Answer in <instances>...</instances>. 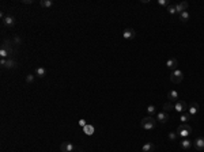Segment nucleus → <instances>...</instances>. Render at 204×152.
<instances>
[{"mask_svg":"<svg viewBox=\"0 0 204 152\" xmlns=\"http://www.w3.org/2000/svg\"><path fill=\"white\" fill-rule=\"evenodd\" d=\"M155 125H157V120L152 118L151 115L144 117L142 121H140V126H142L143 129H146V130H151V129H154Z\"/></svg>","mask_w":204,"mask_h":152,"instance_id":"f257e3e1","label":"nucleus"},{"mask_svg":"<svg viewBox=\"0 0 204 152\" xmlns=\"http://www.w3.org/2000/svg\"><path fill=\"white\" fill-rule=\"evenodd\" d=\"M176 132H177V135L180 136V137L185 139V137H189V136L192 135V128H191L188 124H181Z\"/></svg>","mask_w":204,"mask_h":152,"instance_id":"f03ea898","label":"nucleus"},{"mask_svg":"<svg viewBox=\"0 0 204 152\" xmlns=\"http://www.w3.org/2000/svg\"><path fill=\"white\" fill-rule=\"evenodd\" d=\"M184 80V73L180 69H176L172 72V75H170V82L174 83V84H178V83H181Z\"/></svg>","mask_w":204,"mask_h":152,"instance_id":"7ed1b4c3","label":"nucleus"},{"mask_svg":"<svg viewBox=\"0 0 204 152\" xmlns=\"http://www.w3.org/2000/svg\"><path fill=\"white\" fill-rule=\"evenodd\" d=\"M174 110L182 114L185 111H188V105H186L185 101H178V102L174 103Z\"/></svg>","mask_w":204,"mask_h":152,"instance_id":"20e7f679","label":"nucleus"},{"mask_svg":"<svg viewBox=\"0 0 204 152\" xmlns=\"http://www.w3.org/2000/svg\"><path fill=\"white\" fill-rule=\"evenodd\" d=\"M192 145H193V141L188 137L182 139V141H180V147L182 149H185V151H189V149L192 148Z\"/></svg>","mask_w":204,"mask_h":152,"instance_id":"39448f33","label":"nucleus"},{"mask_svg":"<svg viewBox=\"0 0 204 152\" xmlns=\"http://www.w3.org/2000/svg\"><path fill=\"white\" fill-rule=\"evenodd\" d=\"M169 120H170V115H169V113H166V111H159V113L157 114V121H159L161 124L167 122Z\"/></svg>","mask_w":204,"mask_h":152,"instance_id":"423d86ee","label":"nucleus"},{"mask_svg":"<svg viewBox=\"0 0 204 152\" xmlns=\"http://www.w3.org/2000/svg\"><path fill=\"white\" fill-rule=\"evenodd\" d=\"M193 147L196 151H204V137H197L193 140Z\"/></svg>","mask_w":204,"mask_h":152,"instance_id":"0eeeda50","label":"nucleus"},{"mask_svg":"<svg viewBox=\"0 0 204 152\" xmlns=\"http://www.w3.org/2000/svg\"><path fill=\"white\" fill-rule=\"evenodd\" d=\"M174 6H176V11H177V14L180 15V14H182L184 11L188 10L189 4L186 3V1H181V3H177V4H174Z\"/></svg>","mask_w":204,"mask_h":152,"instance_id":"6e6552de","label":"nucleus"},{"mask_svg":"<svg viewBox=\"0 0 204 152\" xmlns=\"http://www.w3.org/2000/svg\"><path fill=\"white\" fill-rule=\"evenodd\" d=\"M74 144H71L69 141H64V143L60 145V151L61 152H72L74 151Z\"/></svg>","mask_w":204,"mask_h":152,"instance_id":"1a4fd4ad","label":"nucleus"},{"mask_svg":"<svg viewBox=\"0 0 204 152\" xmlns=\"http://www.w3.org/2000/svg\"><path fill=\"white\" fill-rule=\"evenodd\" d=\"M15 18L12 16V15H6V18L3 19V23H4V26H7V27H14L15 26Z\"/></svg>","mask_w":204,"mask_h":152,"instance_id":"9d476101","label":"nucleus"},{"mask_svg":"<svg viewBox=\"0 0 204 152\" xmlns=\"http://www.w3.org/2000/svg\"><path fill=\"white\" fill-rule=\"evenodd\" d=\"M123 37L125 38V39H133V38L136 37V33L133 29H131V27H128V29L124 30V33H123Z\"/></svg>","mask_w":204,"mask_h":152,"instance_id":"9b49d317","label":"nucleus"},{"mask_svg":"<svg viewBox=\"0 0 204 152\" xmlns=\"http://www.w3.org/2000/svg\"><path fill=\"white\" fill-rule=\"evenodd\" d=\"M167 98H169V102H173V103H176V102H178V92L176 90H172V91H169L167 92Z\"/></svg>","mask_w":204,"mask_h":152,"instance_id":"f8f14e48","label":"nucleus"},{"mask_svg":"<svg viewBox=\"0 0 204 152\" xmlns=\"http://www.w3.org/2000/svg\"><path fill=\"white\" fill-rule=\"evenodd\" d=\"M177 65H178L177 59H169L167 61H166V67H167L169 69H172V72L177 69Z\"/></svg>","mask_w":204,"mask_h":152,"instance_id":"ddd939ff","label":"nucleus"},{"mask_svg":"<svg viewBox=\"0 0 204 152\" xmlns=\"http://www.w3.org/2000/svg\"><path fill=\"white\" fill-rule=\"evenodd\" d=\"M199 109H200V106H199V103H196V102H193L192 105L188 107V113L192 115V117H195L196 114H197V111H199Z\"/></svg>","mask_w":204,"mask_h":152,"instance_id":"4468645a","label":"nucleus"},{"mask_svg":"<svg viewBox=\"0 0 204 152\" xmlns=\"http://www.w3.org/2000/svg\"><path fill=\"white\" fill-rule=\"evenodd\" d=\"M154 149H155V145L152 143H146L142 147V152H154Z\"/></svg>","mask_w":204,"mask_h":152,"instance_id":"2eb2a0df","label":"nucleus"},{"mask_svg":"<svg viewBox=\"0 0 204 152\" xmlns=\"http://www.w3.org/2000/svg\"><path fill=\"white\" fill-rule=\"evenodd\" d=\"M191 118H192V115H191L188 111H185V113L181 114V118H180V120H181V122H182V124H186L188 121H191Z\"/></svg>","mask_w":204,"mask_h":152,"instance_id":"dca6fc26","label":"nucleus"},{"mask_svg":"<svg viewBox=\"0 0 204 152\" xmlns=\"http://www.w3.org/2000/svg\"><path fill=\"white\" fill-rule=\"evenodd\" d=\"M6 68H8V69H14V68H16V61H15L14 59H7V64H6Z\"/></svg>","mask_w":204,"mask_h":152,"instance_id":"f3484780","label":"nucleus"},{"mask_svg":"<svg viewBox=\"0 0 204 152\" xmlns=\"http://www.w3.org/2000/svg\"><path fill=\"white\" fill-rule=\"evenodd\" d=\"M36 75L40 76V77H45V76H46V69H45L44 67L36 68Z\"/></svg>","mask_w":204,"mask_h":152,"instance_id":"a211bd4d","label":"nucleus"},{"mask_svg":"<svg viewBox=\"0 0 204 152\" xmlns=\"http://www.w3.org/2000/svg\"><path fill=\"white\" fill-rule=\"evenodd\" d=\"M189 18H191V15L188 11H184L182 14H180V21L184 22V23H186V22L189 21Z\"/></svg>","mask_w":204,"mask_h":152,"instance_id":"6ab92c4d","label":"nucleus"},{"mask_svg":"<svg viewBox=\"0 0 204 152\" xmlns=\"http://www.w3.org/2000/svg\"><path fill=\"white\" fill-rule=\"evenodd\" d=\"M173 109H174V103L173 102H167L163 105V111H166V113H170Z\"/></svg>","mask_w":204,"mask_h":152,"instance_id":"aec40b11","label":"nucleus"},{"mask_svg":"<svg viewBox=\"0 0 204 152\" xmlns=\"http://www.w3.org/2000/svg\"><path fill=\"white\" fill-rule=\"evenodd\" d=\"M40 6L45 7V8H48V7H52V6H53V1H52V0H40Z\"/></svg>","mask_w":204,"mask_h":152,"instance_id":"412c9836","label":"nucleus"},{"mask_svg":"<svg viewBox=\"0 0 204 152\" xmlns=\"http://www.w3.org/2000/svg\"><path fill=\"white\" fill-rule=\"evenodd\" d=\"M83 130H84V133L89 136H91L93 133H94V126L93 125H86L84 128H83Z\"/></svg>","mask_w":204,"mask_h":152,"instance_id":"4be33fe9","label":"nucleus"},{"mask_svg":"<svg viewBox=\"0 0 204 152\" xmlns=\"http://www.w3.org/2000/svg\"><path fill=\"white\" fill-rule=\"evenodd\" d=\"M0 57L1 59H10V52L4 48H0Z\"/></svg>","mask_w":204,"mask_h":152,"instance_id":"5701e85b","label":"nucleus"},{"mask_svg":"<svg viewBox=\"0 0 204 152\" xmlns=\"http://www.w3.org/2000/svg\"><path fill=\"white\" fill-rule=\"evenodd\" d=\"M167 12L170 15H174V14H177V11H176V6H173V4H170V6L167 7Z\"/></svg>","mask_w":204,"mask_h":152,"instance_id":"b1692460","label":"nucleus"},{"mask_svg":"<svg viewBox=\"0 0 204 152\" xmlns=\"http://www.w3.org/2000/svg\"><path fill=\"white\" fill-rule=\"evenodd\" d=\"M155 111H157V109H155V106H154V105H150V106L147 107V113L150 114V115H152V114H154Z\"/></svg>","mask_w":204,"mask_h":152,"instance_id":"393cba45","label":"nucleus"},{"mask_svg":"<svg viewBox=\"0 0 204 152\" xmlns=\"http://www.w3.org/2000/svg\"><path fill=\"white\" fill-rule=\"evenodd\" d=\"M177 137H178V135H177V132H170V133H169V139H170V140H177Z\"/></svg>","mask_w":204,"mask_h":152,"instance_id":"a878e982","label":"nucleus"},{"mask_svg":"<svg viewBox=\"0 0 204 152\" xmlns=\"http://www.w3.org/2000/svg\"><path fill=\"white\" fill-rule=\"evenodd\" d=\"M158 4H159V6H162V7H169V6H170V3H169L167 0H158Z\"/></svg>","mask_w":204,"mask_h":152,"instance_id":"bb28decb","label":"nucleus"},{"mask_svg":"<svg viewBox=\"0 0 204 152\" xmlns=\"http://www.w3.org/2000/svg\"><path fill=\"white\" fill-rule=\"evenodd\" d=\"M34 82V75H27L26 76V83H33Z\"/></svg>","mask_w":204,"mask_h":152,"instance_id":"cd10ccee","label":"nucleus"},{"mask_svg":"<svg viewBox=\"0 0 204 152\" xmlns=\"http://www.w3.org/2000/svg\"><path fill=\"white\" fill-rule=\"evenodd\" d=\"M14 42H15V44H18V45H21L22 44V38L16 35V37H14Z\"/></svg>","mask_w":204,"mask_h":152,"instance_id":"c85d7f7f","label":"nucleus"},{"mask_svg":"<svg viewBox=\"0 0 204 152\" xmlns=\"http://www.w3.org/2000/svg\"><path fill=\"white\" fill-rule=\"evenodd\" d=\"M6 64H7V59H1L0 60V65L3 68H6Z\"/></svg>","mask_w":204,"mask_h":152,"instance_id":"c756f323","label":"nucleus"},{"mask_svg":"<svg viewBox=\"0 0 204 152\" xmlns=\"http://www.w3.org/2000/svg\"><path fill=\"white\" fill-rule=\"evenodd\" d=\"M79 125H80V126H83V128H84V126H86L87 124H86V121H84V120H80V121H79Z\"/></svg>","mask_w":204,"mask_h":152,"instance_id":"7c9ffc66","label":"nucleus"},{"mask_svg":"<svg viewBox=\"0 0 204 152\" xmlns=\"http://www.w3.org/2000/svg\"><path fill=\"white\" fill-rule=\"evenodd\" d=\"M22 3H23V4H31L33 0H22Z\"/></svg>","mask_w":204,"mask_h":152,"instance_id":"2f4dec72","label":"nucleus"}]
</instances>
